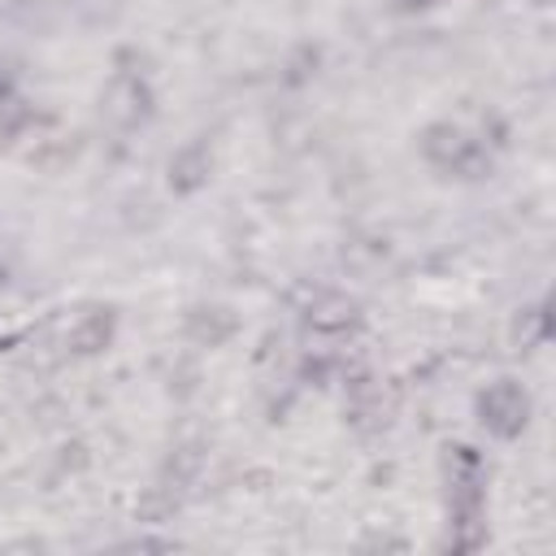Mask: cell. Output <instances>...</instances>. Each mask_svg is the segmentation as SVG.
Listing matches in <instances>:
<instances>
[{
	"instance_id": "1",
	"label": "cell",
	"mask_w": 556,
	"mask_h": 556,
	"mask_svg": "<svg viewBox=\"0 0 556 556\" xmlns=\"http://www.w3.org/2000/svg\"><path fill=\"white\" fill-rule=\"evenodd\" d=\"M482 413H486V421H491L500 434H513L517 421H521V413H526V400H521L517 387H495V391L482 400Z\"/></svg>"
}]
</instances>
